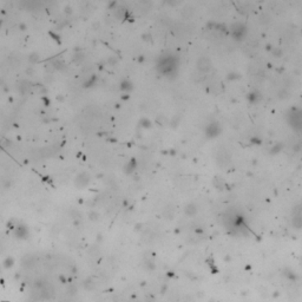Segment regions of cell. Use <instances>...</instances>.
<instances>
[{
	"instance_id": "obj_1",
	"label": "cell",
	"mask_w": 302,
	"mask_h": 302,
	"mask_svg": "<svg viewBox=\"0 0 302 302\" xmlns=\"http://www.w3.org/2000/svg\"><path fill=\"white\" fill-rule=\"evenodd\" d=\"M158 68L164 75H171L177 68V60L172 56H165L158 63Z\"/></svg>"
},
{
	"instance_id": "obj_2",
	"label": "cell",
	"mask_w": 302,
	"mask_h": 302,
	"mask_svg": "<svg viewBox=\"0 0 302 302\" xmlns=\"http://www.w3.org/2000/svg\"><path fill=\"white\" fill-rule=\"evenodd\" d=\"M289 122L290 125L295 129H302V111H292V113L289 115Z\"/></svg>"
},
{
	"instance_id": "obj_3",
	"label": "cell",
	"mask_w": 302,
	"mask_h": 302,
	"mask_svg": "<svg viewBox=\"0 0 302 302\" xmlns=\"http://www.w3.org/2000/svg\"><path fill=\"white\" fill-rule=\"evenodd\" d=\"M220 131H221V128H220V125L216 122L210 123L208 125V128H207V130H205L208 137H216L220 133Z\"/></svg>"
},
{
	"instance_id": "obj_4",
	"label": "cell",
	"mask_w": 302,
	"mask_h": 302,
	"mask_svg": "<svg viewBox=\"0 0 302 302\" xmlns=\"http://www.w3.org/2000/svg\"><path fill=\"white\" fill-rule=\"evenodd\" d=\"M14 235L18 237V238H26L27 235H28V232H27V228L25 225H18L14 228Z\"/></svg>"
},
{
	"instance_id": "obj_5",
	"label": "cell",
	"mask_w": 302,
	"mask_h": 302,
	"mask_svg": "<svg viewBox=\"0 0 302 302\" xmlns=\"http://www.w3.org/2000/svg\"><path fill=\"white\" fill-rule=\"evenodd\" d=\"M210 66H211V63H210V60H209L208 58H205V57L200 58L198 62H197V67H198L201 71H203V72H205V71H209V70H210Z\"/></svg>"
},
{
	"instance_id": "obj_6",
	"label": "cell",
	"mask_w": 302,
	"mask_h": 302,
	"mask_svg": "<svg viewBox=\"0 0 302 302\" xmlns=\"http://www.w3.org/2000/svg\"><path fill=\"white\" fill-rule=\"evenodd\" d=\"M76 183H77V185L80 187V188H82V187H85V185H87L88 183H90V177H88L86 173H82V175L78 176Z\"/></svg>"
},
{
	"instance_id": "obj_7",
	"label": "cell",
	"mask_w": 302,
	"mask_h": 302,
	"mask_svg": "<svg viewBox=\"0 0 302 302\" xmlns=\"http://www.w3.org/2000/svg\"><path fill=\"white\" fill-rule=\"evenodd\" d=\"M196 211H197V209H196V207H195L194 204H189V205L185 208V214L189 215V216L195 215V214H196Z\"/></svg>"
},
{
	"instance_id": "obj_8",
	"label": "cell",
	"mask_w": 302,
	"mask_h": 302,
	"mask_svg": "<svg viewBox=\"0 0 302 302\" xmlns=\"http://www.w3.org/2000/svg\"><path fill=\"white\" fill-rule=\"evenodd\" d=\"M13 264H14V258L13 257L8 256V257L5 258V261H4V267L5 268H11Z\"/></svg>"
},
{
	"instance_id": "obj_9",
	"label": "cell",
	"mask_w": 302,
	"mask_h": 302,
	"mask_svg": "<svg viewBox=\"0 0 302 302\" xmlns=\"http://www.w3.org/2000/svg\"><path fill=\"white\" fill-rule=\"evenodd\" d=\"M120 88H122V90H125V91L128 90V91H129V90H131V88H132V85H131V83H130V82L125 80V82H123V83H122V85H120Z\"/></svg>"
},
{
	"instance_id": "obj_10",
	"label": "cell",
	"mask_w": 302,
	"mask_h": 302,
	"mask_svg": "<svg viewBox=\"0 0 302 302\" xmlns=\"http://www.w3.org/2000/svg\"><path fill=\"white\" fill-rule=\"evenodd\" d=\"M147 267H148V269L152 270V269H155V268H156V265H155L152 262H147Z\"/></svg>"
},
{
	"instance_id": "obj_11",
	"label": "cell",
	"mask_w": 302,
	"mask_h": 302,
	"mask_svg": "<svg viewBox=\"0 0 302 302\" xmlns=\"http://www.w3.org/2000/svg\"><path fill=\"white\" fill-rule=\"evenodd\" d=\"M59 280H60L63 283H65V282H66V280H65V277H64V276H60V277H59Z\"/></svg>"
},
{
	"instance_id": "obj_12",
	"label": "cell",
	"mask_w": 302,
	"mask_h": 302,
	"mask_svg": "<svg viewBox=\"0 0 302 302\" xmlns=\"http://www.w3.org/2000/svg\"><path fill=\"white\" fill-rule=\"evenodd\" d=\"M165 290H167V287H163V288H162V290H161V293H162V294H164V292H165Z\"/></svg>"
}]
</instances>
